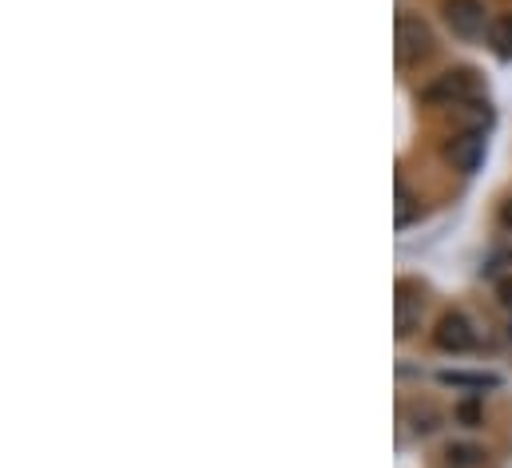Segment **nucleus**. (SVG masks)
I'll return each mask as SVG.
<instances>
[{
    "label": "nucleus",
    "mask_w": 512,
    "mask_h": 468,
    "mask_svg": "<svg viewBox=\"0 0 512 468\" xmlns=\"http://www.w3.org/2000/svg\"><path fill=\"white\" fill-rule=\"evenodd\" d=\"M421 310H425V290L417 282H397V302H393V326H397V338L405 342L417 326H421Z\"/></svg>",
    "instance_id": "nucleus-4"
},
{
    "label": "nucleus",
    "mask_w": 512,
    "mask_h": 468,
    "mask_svg": "<svg viewBox=\"0 0 512 468\" xmlns=\"http://www.w3.org/2000/svg\"><path fill=\"white\" fill-rule=\"evenodd\" d=\"M433 342H437V350H445V353H469L477 346V330H473V322H469L465 314L445 310V314L437 318Z\"/></svg>",
    "instance_id": "nucleus-3"
},
{
    "label": "nucleus",
    "mask_w": 512,
    "mask_h": 468,
    "mask_svg": "<svg viewBox=\"0 0 512 468\" xmlns=\"http://www.w3.org/2000/svg\"><path fill=\"white\" fill-rule=\"evenodd\" d=\"M413 215V195L405 191V183H397V227H405Z\"/></svg>",
    "instance_id": "nucleus-11"
},
{
    "label": "nucleus",
    "mask_w": 512,
    "mask_h": 468,
    "mask_svg": "<svg viewBox=\"0 0 512 468\" xmlns=\"http://www.w3.org/2000/svg\"><path fill=\"white\" fill-rule=\"evenodd\" d=\"M445 20H449V28H453L461 40H473V36L485 32L489 12H485L481 0H445Z\"/></svg>",
    "instance_id": "nucleus-5"
},
{
    "label": "nucleus",
    "mask_w": 512,
    "mask_h": 468,
    "mask_svg": "<svg viewBox=\"0 0 512 468\" xmlns=\"http://www.w3.org/2000/svg\"><path fill=\"white\" fill-rule=\"evenodd\" d=\"M409 421H413V433H433V429H437V421H441V413H437L433 405H413Z\"/></svg>",
    "instance_id": "nucleus-10"
},
{
    "label": "nucleus",
    "mask_w": 512,
    "mask_h": 468,
    "mask_svg": "<svg viewBox=\"0 0 512 468\" xmlns=\"http://www.w3.org/2000/svg\"><path fill=\"white\" fill-rule=\"evenodd\" d=\"M445 461H449V468H477L485 461V453L477 445H449Z\"/></svg>",
    "instance_id": "nucleus-9"
},
{
    "label": "nucleus",
    "mask_w": 512,
    "mask_h": 468,
    "mask_svg": "<svg viewBox=\"0 0 512 468\" xmlns=\"http://www.w3.org/2000/svg\"><path fill=\"white\" fill-rule=\"evenodd\" d=\"M441 385H453V389H497L501 377L497 373H461V369H445L437 373Z\"/></svg>",
    "instance_id": "nucleus-7"
},
{
    "label": "nucleus",
    "mask_w": 512,
    "mask_h": 468,
    "mask_svg": "<svg viewBox=\"0 0 512 468\" xmlns=\"http://www.w3.org/2000/svg\"><path fill=\"white\" fill-rule=\"evenodd\" d=\"M477 92H481L477 72L457 68V72L437 76V84H429V88H425V104H469Z\"/></svg>",
    "instance_id": "nucleus-2"
},
{
    "label": "nucleus",
    "mask_w": 512,
    "mask_h": 468,
    "mask_svg": "<svg viewBox=\"0 0 512 468\" xmlns=\"http://www.w3.org/2000/svg\"><path fill=\"white\" fill-rule=\"evenodd\" d=\"M445 159H449L457 171L473 175V171L481 167V159H485V131H461V135L445 147Z\"/></svg>",
    "instance_id": "nucleus-6"
},
{
    "label": "nucleus",
    "mask_w": 512,
    "mask_h": 468,
    "mask_svg": "<svg viewBox=\"0 0 512 468\" xmlns=\"http://www.w3.org/2000/svg\"><path fill=\"white\" fill-rule=\"evenodd\" d=\"M393 40H397V60H401L405 68H413V64H421V60L433 56V32H429V24H425L421 16L401 12Z\"/></svg>",
    "instance_id": "nucleus-1"
},
{
    "label": "nucleus",
    "mask_w": 512,
    "mask_h": 468,
    "mask_svg": "<svg viewBox=\"0 0 512 468\" xmlns=\"http://www.w3.org/2000/svg\"><path fill=\"white\" fill-rule=\"evenodd\" d=\"M489 44H493L497 56L512 60V12H505L501 20H493V28H489Z\"/></svg>",
    "instance_id": "nucleus-8"
},
{
    "label": "nucleus",
    "mask_w": 512,
    "mask_h": 468,
    "mask_svg": "<svg viewBox=\"0 0 512 468\" xmlns=\"http://www.w3.org/2000/svg\"><path fill=\"white\" fill-rule=\"evenodd\" d=\"M497 298H501V306L512 310V278H501V282H497Z\"/></svg>",
    "instance_id": "nucleus-12"
},
{
    "label": "nucleus",
    "mask_w": 512,
    "mask_h": 468,
    "mask_svg": "<svg viewBox=\"0 0 512 468\" xmlns=\"http://www.w3.org/2000/svg\"><path fill=\"white\" fill-rule=\"evenodd\" d=\"M501 223H505V227L512 231V199L505 203V207H501Z\"/></svg>",
    "instance_id": "nucleus-13"
}]
</instances>
